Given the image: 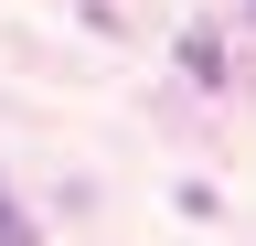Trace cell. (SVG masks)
Instances as JSON below:
<instances>
[{"label":"cell","mask_w":256,"mask_h":246,"mask_svg":"<svg viewBox=\"0 0 256 246\" xmlns=\"http://www.w3.org/2000/svg\"><path fill=\"white\" fill-rule=\"evenodd\" d=\"M0 246H32V214H22L11 193H0Z\"/></svg>","instance_id":"6da1fadb"},{"label":"cell","mask_w":256,"mask_h":246,"mask_svg":"<svg viewBox=\"0 0 256 246\" xmlns=\"http://www.w3.org/2000/svg\"><path fill=\"white\" fill-rule=\"evenodd\" d=\"M246 22H256V0H246Z\"/></svg>","instance_id":"7a4b0ae2"}]
</instances>
